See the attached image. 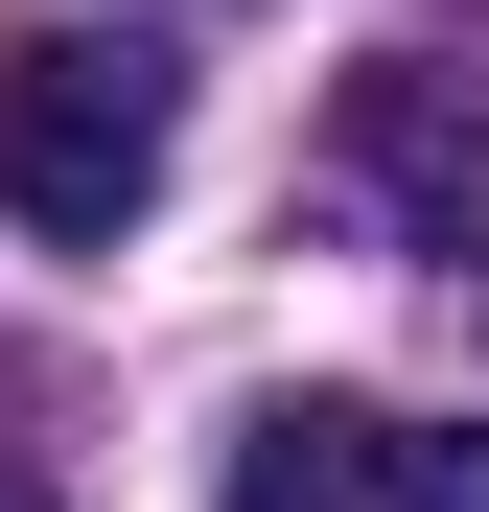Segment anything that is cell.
Instances as JSON below:
<instances>
[{"label":"cell","mask_w":489,"mask_h":512,"mask_svg":"<svg viewBox=\"0 0 489 512\" xmlns=\"http://www.w3.org/2000/svg\"><path fill=\"white\" fill-rule=\"evenodd\" d=\"M163 163H187V70L163 47H94V24H24L0 47V210L24 233H140L163 210Z\"/></svg>","instance_id":"obj_1"},{"label":"cell","mask_w":489,"mask_h":512,"mask_svg":"<svg viewBox=\"0 0 489 512\" xmlns=\"http://www.w3.org/2000/svg\"><path fill=\"white\" fill-rule=\"evenodd\" d=\"M350 187L396 233H489V70L466 47H373L350 70Z\"/></svg>","instance_id":"obj_2"},{"label":"cell","mask_w":489,"mask_h":512,"mask_svg":"<svg viewBox=\"0 0 489 512\" xmlns=\"http://www.w3.org/2000/svg\"><path fill=\"white\" fill-rule=\"evenodd\" d=\"M233 512H373V419H350V396L233 419Z\"/></svg>","instance_id":"obj_3"},{"label":"cell","mask_w":489,"mask_h":512,"mask_svg":"<svg viewBox=\"0 0 489 512\" xmlns=\"http://www.w3.org/2000/svg\"><path fill=\"white\" fill-rule=\"evenodd\" d=\"M373 489L396 512H489V419H373Z\"/></svg>","instance_id":"obj_4"},{"label":"cell","mask_w":489,"mask_h":512,"mask_svg":"<svg viewBox=\"0 0 489 512\" xmlns=\"http://www.w3.org/2000/svg\"><path fill=\"white\" fill-rule=\"evenodd\" d=\"M0 512H47V489H24V466H0Z\"/></svg>","instance_id":"obj_5"}]
</instances>
